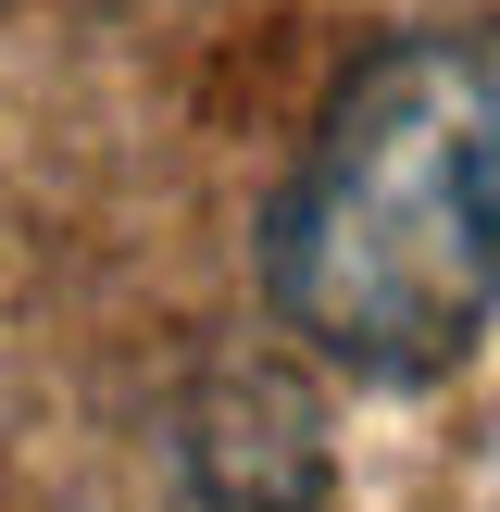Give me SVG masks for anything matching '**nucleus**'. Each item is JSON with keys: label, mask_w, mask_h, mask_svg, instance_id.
Masks as SVG:
<instances>
[{"label": "nucleus", "mask_w": 500, "mask_h": 512, "mask_svg": "<svg viewBox=\"0 0 500 512\" xmlns=\"http://www.w3.org/2000/svg\"><path fill=\"white\" fill-rule=\"evenodd\" d=\"M188 475L213 512H313L325 500V413L300 363H213L188 388Z\"/></svg>", "instance_id": "f03ea898"}, {"label": "nucleus", "mask_w": 500, "mask_h": 512, "mask_svg": "<svg viewBox=\"0 0 500 512\" xmlns=\"http://www.w3.org/2000/svg\"><path fill=\"white\" fill-rule=\"evenodd\" d=\"M288 350L363 388H450L500 325V38L413 25L325 88L263 200Z\"/></svg>", "instance_id": "f257e3e1"}]
</instances>
